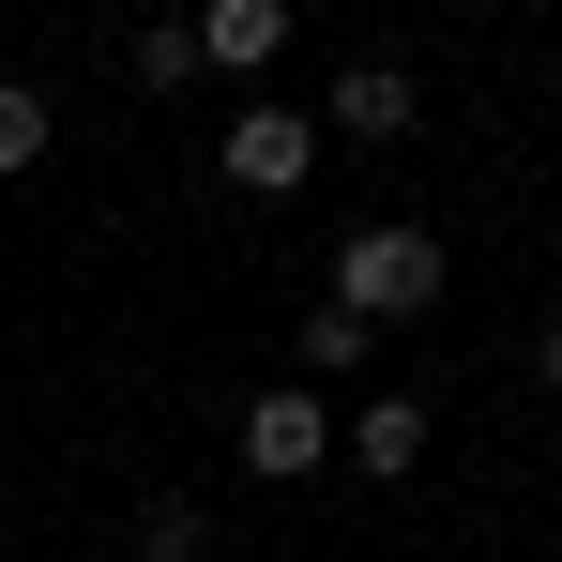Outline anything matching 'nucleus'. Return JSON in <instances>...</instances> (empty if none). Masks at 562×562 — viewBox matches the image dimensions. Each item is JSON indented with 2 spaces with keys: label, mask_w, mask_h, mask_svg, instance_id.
Masks as SVG:
<instances>
[{
  "label": "nucleus",
  "mask_w": 562,
  "mask_h": 562,
  "mask_svg": "<svg viewBox=\"0 0 562 562\" xmlns=\"http://www.w3.org/2000/svg\"><path fill=\"white\" fill-rule=\"evenodd\" d=\"M335 304H350V319H426V304H441V228H395V213H380V228H350V244H335Z\"/></svg>",
  "instance_id": "1"
},
{
  "label": "nucleus",
  "mask_w": 562,
  "mask_h": 562,
  "mask_svg": "<svg viewBox=\"0 0 562 562\" xmlns=\"http://www.w3.org/2000/svg\"><path fill=\"white\" fill-rule=\"evenodd\" d=\"M213 183H244V198H304V183H319V122H304V106H244V122L213 137Z\"/></svg>",
  "instance_id": "2"
},
{
  "label": "nucleus",
  "mask_w": 562,
  "mask_h": 562,
  "mask_svg": "<svg viewBox=\"0 0 562 562\" xmlns=\"http://www.w3.org/2000/svg\"><path fill=\"white\" fill-rule=\"evenodd\" d=\"M319 457H335V411H319V395H259V411H244V471H259V486H304Z\"/></svg>",
  "instance_id": "3"
},
{
  "label": "nucleus",
  "mask_w": 562,
  "mask_h": 562,
  "mask_svg": "<svg viewBox=\"0 0 562 562\" xmlns=\"http://www.w3.org/2000/svg\"><path fill=\"white\" fill-rule=\"evenodd\" d=\"M183 31H198V77H274V46H289V0H198Z\"/></svg>",
  "instance_id": "4"
},
{
  "label": "nucleus",
  "mask_w": 562,
  "mask_h": 562,
  "mask_svg": "<svg viewBox=\"0 0 562 562\" xmlns=\"http://www.w3.org/2000/svg\"><path fill=\"white\" fill-rule=\"evenodd\" d=\"M411 61H350V77H335V106H319V137H411Z\"/></svg>",
  "instance_id": "5"
},
{
  "label": "nucleus",
  "mask_w": 562,
  "mask_h": 562,
  "mask_svg": "<svg viewBox=\"0 0 562 562\" xmlns=\"http://www.w3.org/2000/svg\"><path fill=\"white\" fill-rule=\"evenodd\" d=\"M335 457H350V471H380V486H395V471L426 457V395H366V411L335 426Z\"/></svg>",
  "instance_id": "6"
},
{
  "label": "nucleus",
  "mask_w": 562,
  "mask_h": 562,
  "mask_svg": "<svg viewBox=\"0 0 562 562\" xmlns=\"http://www.w3.org/2000/svg\"><path fill=\"white\" fill-rule=\"evenodd\" d=\"M122 61H137V92H153V106H168V92H198V31H168V15H153Z\"/></svg>",
  "instance_id": "7"
},
{
  "label": "nucleus",
  "mask_w": 562,
  "mask_h": 562,
  "mask_svg": "<svg viewBox=\"0 0 562 562\" xmlns=\"http://www.w3.org/2000/svg\"><path fill=\"white\" fill-rule=\"evenodd\" d=\"M0 168H46V92L0 77Z\"/></svg>",
  "instance_id": "8"
},
{
  "label": "nucleus",
  "mask_w": 562,
  "mask_h": 562,
  "mask_svg": "<svg viewBox=\"0 0 562 562\" xmlns=\"http://www.w3.org/2000/svg\"><path fill=\"white\" fill-rule=\"evenodd\" d=\"M213 548V517H198V502H153V517H137V562H198Z\"/></svg>",
  "instance_id": "9"
},
{
  "label": "nucleus",
  "mask_w": 562,
  "mask_h": 562,
  "mask_svg": "<svg viewBox=\"0 0 562 562\" xmlns=\"http://www.w3.org/2000/svg\"><path fill=\"white\" fill-rule=\"evenodd\" d=\"M304 366L350 380V366H366V319H350V304H319V319H304Z\"/></svg>",
  "instance_id": "10"
},
{
  "label": "nucleus",
  "mask_w": 562,
  "mask_h": 562,
  "mask_svg": "<svg viewBox=\"0 0 562 562\" xmlns=\"http://www.w3.org/2000/svg\"><path fill=\"white\" fill-rule=\"evenodd\" d=\"M532 366H548V395H562V319H548V350H532Z\"/></svg>",
  "instance_id": "11"
}]
</instances>
